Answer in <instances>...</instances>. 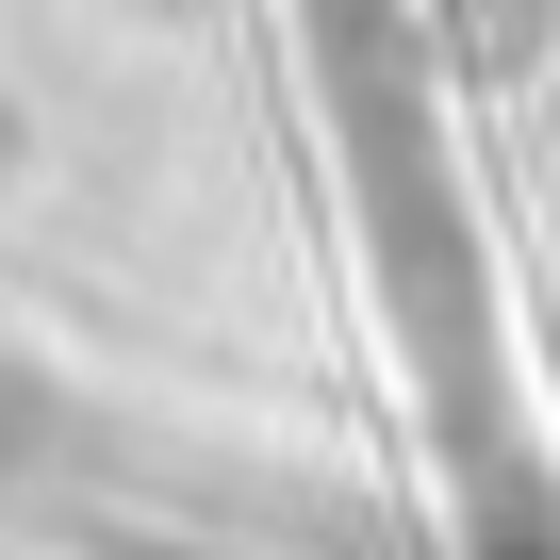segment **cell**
Returning a JSON list of instances; mask_svg holds the SVG:
<instances>
[{
	"label": "cell",
	"mask_w": 560,
	"mask_h": 560,
	"mask_svg": "<svg viewBox=\"0 0 560 560\" xmlns=\"http://www.w3.org/2000/svg\"><path fill=\"white\" fill-rule=\"evenodd\" d=\"M149 18H198V0H149Z\"/></svg>",
	"instance_id": "obj_1"
}]
</instances>
